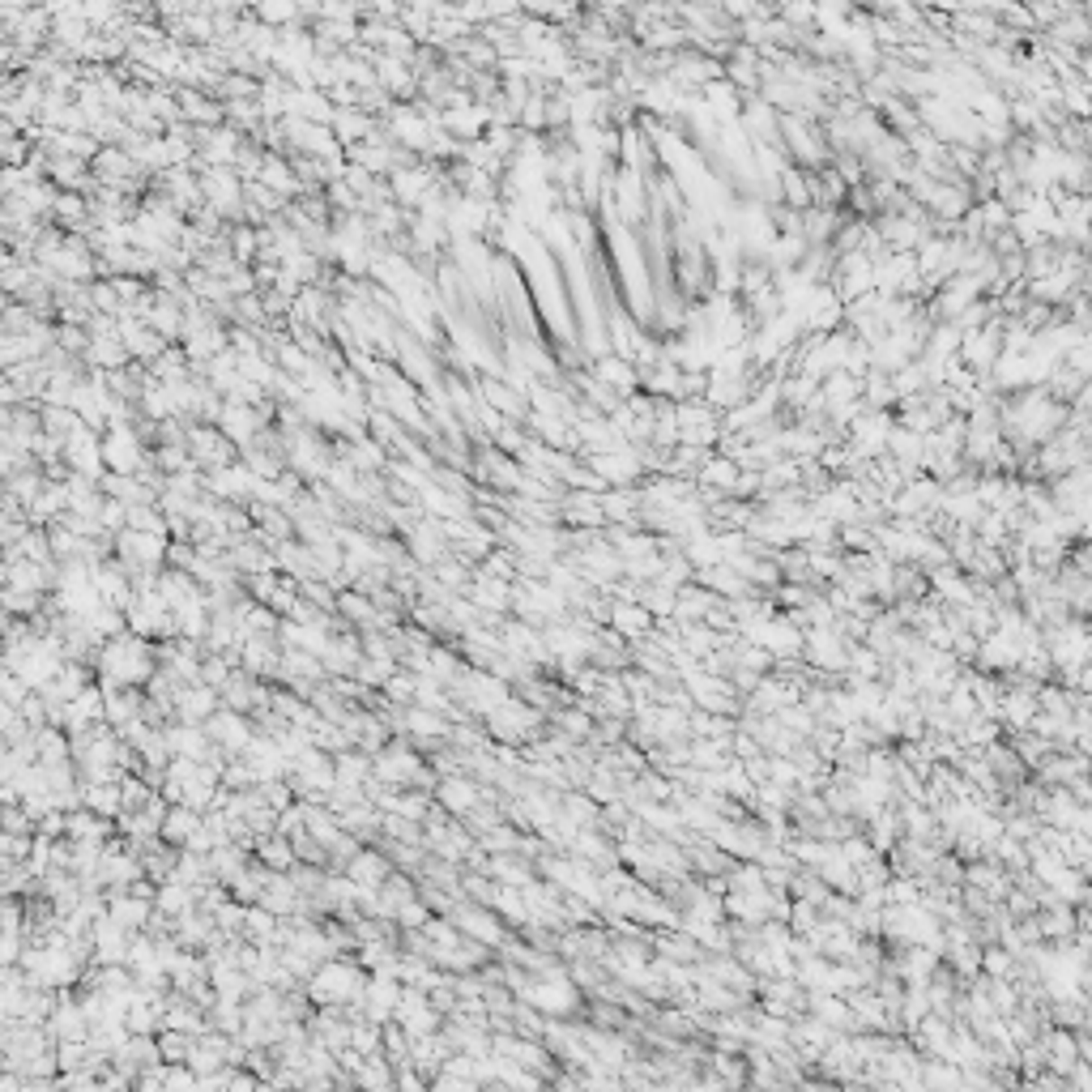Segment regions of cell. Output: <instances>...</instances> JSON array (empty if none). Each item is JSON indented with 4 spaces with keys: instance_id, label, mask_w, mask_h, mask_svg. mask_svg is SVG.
<instances>
[{
    "instance_id": "30bf717a",
    "label": "cell",
    "mask_w": 1092,
    "mask_h": 1092,
    "mask_svg": "<svg viewBox=\"0 0 1092 1092\" xmlns=\"http://www.w3.org/2000/svg\"><path fill=\"white\" fill-rule=\"evenodd\" d=\"M261 188H277V193H294V180H291V171H286V163H277V158H269V163L261 167Z\"/></svg>"
},
{
    "instance_id": "52a82bcc",
    "label": "cell",
    "mask_w": 1092,
    "mask_h": 1092,
    "mask_svg": "<svg viewBox=\"0 0 1092 1092\" xmlns=\"http://www.w3.org/2000/svg\"><path fill=\"white\" fill-rule=\"evenodd\" d=\"M427 184H431L427 171H393V193H397V201H406V205H419Z\"/></svg>"
},
{
    "instance_id": "ba28073f",
    "label": "cell",
    "mask_w": 1092,
    "mask_h": 1092,
    "mask_svg": "<svg viewBox=\"0 0 1092 1092\" xmlns=\"http://www.w3.org/2000/svg\"><path fill=\"white\" fill-rule=\"evenodd\" d=\"M333 129H338V141H359V137H367V132H372V124H367L359 112H350V107H346V112L333 115Z\"/></svg>"
},
{
    "instance_id": "8992f818",
    "label": "cell",
    "mask_w": 1092,
    "mask_h": 1092,
    "mask_svg": "<svg viewBox=\"0 0 1092 1092\" xmlns=\"http://www.w3.org/2000/svg\"><path fill=\"white\" fill-rule=\"evenodd\" d=\"M222 427H227V440H239L248 444V436H252V427H257V414L248 406H235L230 402L227 410H222Z\"/></svg>"
},
{
    "instance_id": "4fadbf2b",
    "label": "cell",
    "mask_w": 1092,
    "mask_h": 1092,
    "mask_svg": "<svg viewBox=\"0 0 1092 1092\" xmlns=\"http://www.w3.org/2000/svg\"><path fill=\"white\" fill-rule=\"evenodd\" d=\"M193 828H196V819L188 811H176V816L167 819V836H188Z\"/></svg>"
},
{
    "instance_id": "277c9868",
    "label": "cell",
    "mask_w": 1092,
    "mask_h": 1092,
    "mask_svg": "<svg viewBox=\"0 0 1092 1092\" xmlns=\"http://www.w3.org/2000/svg\"><path fill=\"white\" fill-rule=\"evenodd\" d=\"M86 355H90V363H103V367H112V372H120V363L129 359V350H124V346H120V338H115V333H107V329H103L95 342L86 346Z\"/></svg>"
},
{
    "instance_id": "8fae6325",
    "label": "cell",
    "mask_w": 1092,
    "mask_h": 1092,
    "mask_svg": "<svg viewBox=\"0 0 1092 1092\" xmlns=\"http://www.w3.org/2000/svg\"><path fill=\"white\" fill-rule=\"evenodd\" d=\"M51 176L68 188H82V158H51Z\"/></svg>"
},
{
    "instance_id": "3957f363",
    "label": "cell",
    "mask_w": 1092,
    "mask_h": 1092,
    "mask_svg": "<svg viewBox=\"0 0 1092 1092\" xmlns=\"http://www.w3.org/2000/svg\"><path fill=\"white\" fill-rule=\"evenodd\" d=\"M129 171H137V163H132L129 149L107 146V149H98V154H95V176H98V180H120V176H129Z\"/></svg>"
},
{
    "instance_id": "5bb4252c",
    "label": "cell",
    "mask_w": 1092,
    "mask_h": 1092,
    "mask_svg": "<svg viewBox=\"0 0 1092 1092\" xmlns=\"http://www.w3.org/2000/svg\"><path fill=\"white\" fill-rule=\"evenodd\" d=\"M261 17H265V22H286V17H294V9H291V5H265Z\"/></svg>"
},
{
    "instance_id": "5b68a950",
    "label": "cell",
    "mask_w": 1092,
    "mask_h": 1092,
    "mask_svg": "<svg viewBox=\"0 0 1092 1092\" xmlns=\"http://www.w3.org/2000/svg\"><path fill=\"white\" fill-rule=\"evenodd\" d=\"M188 440H193V453L201 456V461H210V465H218V461H230L227 436H218V431H201V427H196Z\"/></svg>"
},
{
    "instance_id": "7a4b0ae2",
    "label": "cell",
    "mask_w": 1092,
    "mask_h": 1092,
    "mask_svg": "<svg viewBox=\"0 0 1092 1092\" xmlns=\"http://www.w3.org/2000/svg\"><path fill=\"white\" fill-rule=\"evenodd\" d=\"M120 555L137 564V568H149L163 559V538L158 534H137V529H120Z\"/></svg>"
},
{
    "instance_id": "9c48e42d",
    "label": "cell",
    "mask_w": 1092,
    "mask_h": 1092,
    "mask_svg": "<svg viewBox=\"0 0 1092 1092\" xmlns=\"http://www.w3.org/2000/svg\"><path fill=\"white\" fill-rule=\"evenodd\" d=\"M393 132H397L402 141H410V146H423V141H427L423 120H419V115H414V112H406V107H402V112L393 115Z\"/></svg>"
},
{
    "instance_id": "7c38bea8",
    "label": "cell",
    "mask_w": 1092,
    "mask_h": 1092,
    "mask_svg": "<svg viewBox=\"0 0 1092 1092\" xmlns=\"http://www.w3.org/2000/svg\"><path fill=\"white\" fill-rule=\"evenodd\" d=\"M56 213H60V222H77L82 218V196H56Z\"/></svg>"
},
{
    "instance_id": "6da1fadb",
    "label": "cell",
    "mask_w": 1092,
    "mask_h": 1092,
    "mask_svg": "<svg viewBox=\"0 0 1092 1092\" xmlns=\"http://www.w3.org/2000/svg\"><path fill=\"white\" fill-rule=\"evenodd\" d=\"M103 448V465L115 474V478H124V474L137 470V461H141V448H137V440H132L129 427H115L107 440L98 444Z\"/></svg>"
},
{
    "instance_id": "9a60e30c",
    "label": "cell",
    "mask_w": 1092,
    "mask_h": 1092,
    "mask_svg": "<svg viewBox=\"0 0 1092 1092\" xmlns=\"http://www.w3.org/2000/svg\"><path fill=\"white\" fill-rule=\"evenodd\" d=\"M60 346H65V350H86L82 329H65V333H60Z\"/></svg>"
}]
</instances>
